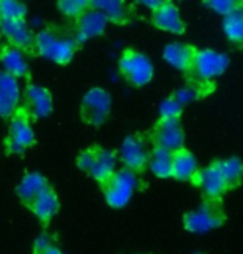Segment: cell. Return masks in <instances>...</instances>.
Listing matches in <instances>:
<instances>
[{"mask_svg": "<svg viewBox=\"0 0 243 254\" xmlns=\"http://www.w3.org/2000/svg\"><path fill=\"white\" fill-rule=\"evenodd\" d=\"M0 33L7 38V42L13 49L33 54L35 33L30 30L25 20H0Z\"/></svg>", "mask_w": 243, "mask_h": 254, "instance_id": "14", "label": "cell"}, {"mask_svg": "<svg viewBox=\"0 0 243 254\" xmlns=\"http://www.w3.org/2000/svg\"><path fill=\"white\" fill-rule=\"evenodd\" d=\"M203 3L210 8V10L220 13L223 17H225L227 13L233 12L235 8L242 7V0H203Z\"/></svg>", "mask_w": 243, "mask_h": 254, "instance_id": "30", "label": "cell"}, {"mask_svg": "<svg viewBox=\"0 0 243 254\" xmlns=\"http://www.w3.org/2000/svg\"><path fill=\"white\" fill-rule=\"evenodd\" d=\"M227 221V211L220 198H203L195 211L183 214V228L190 233H207Z\"/></svg>", "mask_w": 243, "mask_h": 254, "instance_id": "3", "label": "cell"}, {"mask_svg": "<svg viewBox=\"0 0 243 254\" xmlns=\"http://www.w3.org/2000/svg\"><path fill=\"white\" fill-rule=\"evenodd\" d=\"M152 151H154V145L149 138V133H135L122 143L118 150V158L123 168L135 175H142L149 170Z\"/></svg>", "mask_w": 243, "mask_h": 254, "instance_id": "5", "label": "cell"}, {"mask_svg": "<svg viewBox=\"0 0 243 254\" xmlns=\"http://www.w3.org/2000/svg\"><path fill=\"white\" fill-rule=\"evenodd\" d=\"M50 183L47 181L45 176H42L39 173H27L20 180V183L17 185V196L22 201V204L25 208L30 209L32 204L35 203V199L49 188Z\"/></svg>", "mask_w": 243, "mask_h": 254, "instance_id": "17", "label": "cell"}, {"mask_svg": "<svg viewBox=\"0 0 243 254\" xmlns=\"http://www.w3.org/2000/svg\"><path fill=\"white\" fill-rule=\"evenodd\" d=\"M149 138L154 148L175 153L185 148V133L180 118H159L152 127Z\"/></svg>", "mask_w": 243, "mask_h": 254, "instance_id": "8", "label": "cell"}, {"mask_svg": "<svg viewBox=\"0 0 243 254\" xmlns=\"http://www.w3.org/2000/svg\"><path fill=\"white\" fill-rule=\"evenodd\" d=\"M79 47L72 23H50L33 38V54L57 65L70 64Z\"/></svg>", "mask_w": 243, "mask_h": 254, "instance_id": "1", "label": "cell"}, {"mask_svg": "<svg viewBox=\"0 0 243 254\" xmlns=\"http://www.w3.org/2000/svg\"><path fill=\"white\" fill-rule=\"evenodd\" d=\"M198 49H195L193 45L188 44H180V42H173L168 44L163 50V60L166 64H170L173 68H177L183 73H188V70L192 68L195 54Z\"/></svg>", "mask_w": 243, "mask_h": 254, "instance_id": "19", "label": "cell"}, {"mask_svg": "<svg viewBox=\"0 0 243 254\" xmlns=\"http://www.w3.org/2000/svg\"><path fill=\"white\" fill-rule=\"evenodd\" d=\"M142 188H144V181L138 178V175L132 173L127 168L115 170L110 178L100 185V190H102L103 196H105L107 204L115 209L127 206L133 191Z\"/></svg>", "mask_w": 243, "mask_h": 254, "instance_id": "2", "label": "cell"}, {"mask_svg": "<svg viewBox=\"0 0 243 254\" xmlns=\"http://www.w3.org/2000/svg\"><path fill=\"white\" fill-rule=\"evenodd\" d=\"M218 168H220V173L225 180L228 186V191L235 190L240 186L242 178H243V165L238 158H228V160H215Z\"/></svg>", "mask_w": 243, "mask_h": 254, "instance_id": "24", "label": "cell"}, {"mask_svg": "<svg viewBox=\"0 0 243 254\" xmlns=\"http://www.w3.org/2000/svg\"><path fill=\"white\" fill-rule=\"evenodd\" d=\"M52 108H54V102H52V95L49 90L40 87V85H27L23 90V97L20 105H18V110L25 113L28 120L49 117Z\"/></svg>", "mask_w": 243, "mask_h": 254, "instance_id": "11", "label": "cell"}, {"mask_svg": "<svg viewBox=\"0 0 243 254\" xmlns=\"http://www.w3.org/2000/svg\"><path fill=\"white\" fill-rule=\"evenodd\" d=\"M138 3H142L144 7L150 8V10H157L159 7L165 5V3L171 2V0H137Z\"/></svg>", "mask_w": 243, "mask_h": 254, "instance_id": "32", "label": "cell"}, {"mask_svg": "<svg viewBox=\"0 0 243 254\" xmlns=\"http://www.w3.org/2000/svg\"><path fill=\"white\" fill-rule=\"evenodd\" d=\"M90 8L100 12L115 25H127L130 22V8L125 0H90Z\"/></svg>", "mask_w": 243, "mask_h": 254, "instance_id": "20", "label": "cell"}, {"mask_svg": "<svg viewBox=\"0 0 243 254\" xmlns=\"http://www.w3.org/2000/svg\"><path fill=\"white\" fill-rule=\"evenodd\" d=\"M57 5H59V10L62 15L70 18V20L74 22L75 18H79L87 8H90V0H59Z\"/></svg>", "mask_w": 243, "mask_h": 254, "instance_id": "28", "label": "cell"}, {"mask_svg": "<svg viewBox=\"0 0 243 254\" xmlns=\"http://www.w3.org/2000/svg\"><path fill=\"white\" fill-rule=\"evenodd\" d=\"M108 25V20L100 12L93 8H87L79 18L72 22L74 35L79 45H83L85 42L92 40L95 37H100L105 33V28Z\"/></svg>", "mask_w": 243, "mask_h": 254, "instance_id": "13", "label": "cell"}, {"mask_svg": "<svg viewBox=\"0 0 243 254\" xmlns=\"http://www.w3.org/2000/svg\"><path fill=\"white\" fill-rule=\"evenodd\" d=\"M223 30L228 42L233 45H242L243 40V12L242 7L235 8L233 12L223 17Z\"/></svg>", "mask_w": 243, "mask_h": 254, "instance_id": "25", "label": "cell"}, {"mask_svg": "<svg viewBox=\"0 0 243 254\" xmlns=\"http://www.w3.org/2000/svg\"><path fill=\"white\" fill-rule=\"evenodd\" d=\"M27 7L20 0H0V20H25Z\"/></svg>", "mask_w": 243, "mask_h": 254, "instance_id": "27", "label": "cell"}, {"mask_svg": "<svg viewBox=\"0 0 243 254\" xmlns=\"http://www.w3.org/2000/svg\"><path fill=\"white\" fill-rule=\"evenodd\" d=\"M112 95L105 88H90L80 105V118L90 127H102L110 117Z\"/></svg>", "mask_w": 243, "mask_h": 254, "instance_id": "9", "label": "cell"}, {"mask_svg": "<svg viewBox=\"0 0 243 254\" xmlns=\"http://www.w3.org/2000/svg\"><path fill=\"white\" fill-rule=\"evenodd\" d=\"M59 208H60L59 196H57L55 190L52 188V186H49V188H47L44 193L35 199V203L32 204L30 211L44 224H49L50 219L57 214Z\"/></svg>", "mask_w": 243, "mask_h": 254, "instance_id": "23", "label": "cell"}, {"mask_svg": "<svg viewBox=\"0 0 243 254\" xmlns=\"http://www.w3.org/2000/svg\"><path fill=\"white\" fill-rule=\"evenodd\" d=\"M20 105V88L17 78L0 70V117L10 120Z\"/></svg>", "mask_w": 243, "mask_h": 254, "instance_id": "15", "label": "cell"}, {"mask_svg": "<svg viewBox=\"0 0 243 254\" xmlns=\"http://www.w3.org/2000/svg\"><path fill=\"white\" fill-rule=\"evenodd\" d=\"M118 71L132 87H145L154 78V65L149 57L135 49H125L118 59Z\"/></svg>", "mask_w": 243, "mask_h": 254, "instance_id": "6", "label": "cell"}, {"mask_svg": "<svg viewBox=\"0 0 243 254\" xmlns=\"http://www.w3.org/2000/svg\"><path fill=\"white\" fill-rule=\"evenodd\" d=\"M213 90H215V83H213V81H190L188 80V83L180 90H177V92L171 93V97L177 100L182 107H185V105L193 103V102H197V100L207 98Z\"/></svg>", "mask_w": 243, "mask_h": 254, "instance_id": "22", "label": "cell"}, {"mask_svg": "<svg viewBox=\"0 0 243 254\" xmlns=\"http://www.w3.org/2000/svg\"><path fill=\"white\" fill-rule=\"evenodd\" d=\"M228 57L225 54H218L215 50L205 49L197 50L188 73H185L190 81H213L217 76L223 75L228 68Z\"/></svg>", "mask_w": 243, "mask_h": 254, "instance_id": "7", "label": "cell"}, {"mask_svg": "<svg viewBox=\"0 0 243 254\" xmlns=\"http://www.w3.org/2000/svg\"><path fill=\"white\" fill-rule=\"evenodd\" d=\"M33 145H35V135L30 127V120L17 108V112L10 118L8 135L5 138V151L8 155H22Z\"/></svg>", "mask_w": 243, "mask_h": 254, "instance_id": "10", "label": "cell"}, {"mask_svg": "<svg viewBox=\"0 0 243 254\" xmlns=\"http://www.w3.org/2000/svg\"><path fill=\"white\" fill-rule=\"evenodd\" d=\"M198 171L195 156L187 148L171 153V178L178 181H190Z\"/></svg>", "mask_w": 243, "mask_h": 254, "instance_id": "21", "label": "cell"}, {"mask_svg": "<svg viewBox=\"0 0 243 254\" xmlns=\"http://www.w3.org/2000/svg\"><path fill=\"white\" fill-rule=\"evenodd\" d=\"M198 254H200V253H198Z\"/></svg>", "mask_w": 243, "mask_h": 254, "instance_id": "33", "label": "cell"}, {"mask_svg": "<svg viewBox=\"0 0 243 254\" xmlns=\"http://www.w3.org/2000/svg\"><path fill=\"white\" fill-rule=\"evenodd\" d=\"M33 254H64L57 246V241L50 234H40L33 243Z\"/></svg>", "mask_w": 243, "mask_h": 254, "instance_id": "29", "label": "cell"}, {"mask_svg": "<svg viewBox=\"0 0 243 254\" xmlns=\"http://www.w3.org/2000/svg\"><path fill=\"white\" fill-rule=\"evenodd\" d=\"M117 153L105 150V148L92 145L79 153L77 166L83 173H87L90 178H93L98 185L107 181L115 171Z\"/></svg>", "mask_w": 243, "mask_h": 254, "instance_id": "4", "label": "cell"}, {"mask_svg": "<svg viewBox=\"0 0 243 254\" xmlns=\"http://www.w3.org/2000/svg\"><path fill=\"white\" fill-rule=\"evenodd\" d=\"M0 64L3 71L13 78H28L30 76V66L23 55V52L13 49L10 45L0 47Z\"/></svg>", "mask_w": 243, "mask_h": 254, "instance_id": "18", "label": "cell"}, {"mask_svg": "<svg viewBox=\"0 0 243 254\" xmlns=\"http://www.w3.org/2000/svg\"><path fill=\"white\" fill-rule=\"evenodd\" d=\"M195 188H198L203 193V198H223V194L228 193V186L223 180L218 168L217 161H213L212 165L200 170L193 175V178L190 180Z\"/></svg>", "mask_w": 243, "mask_h": 254, "instance_id": "12", "label": "cell"}, {"mask_svg": "<svg viewBox=\"0 0 243 254\" xmlns=\"http://www.w3.org/2000/svg\"><path fill=\"white\" fill-rule=\"evenodd\" d=\"M149 168L157 178H171V153L154 148Z\"/></svg>", "mask_w": 243, "mask_h": 254, "instance_id": "26", "label": "cell"}, {"mask_svg": "<svg viewBox=\"0 0 243 254\" xmlns=\"http://www.w3.org/2000/svg\"><path fill=\"white\" fill-rule=\"evenodd\" d=\"M152 23L159 28V30L175 33V35H182L185 32V22L180 15L178 7L173 2H168L165 5L159 7L157 10H152Z\"/></svg>", "mask_w": 243, "mask_h": 254, "instance_id": "16", "label": "cell"}, {"mask_svg": "<svg viewBox=\"0 0 243 254\" xmlns=\"http://www.w3.org/2000/svg\"><path fill=\"white\" fill-rule=\"evenodd\" d=\"M182 110H183L182 105L170 95L168 98H165L163 102L160 103L159 112H160V118H180Z\"/></svg>", "mask_w": 243, "mask_h": 254, "instance_id": "31", "label": "cell"}]
</instances>
